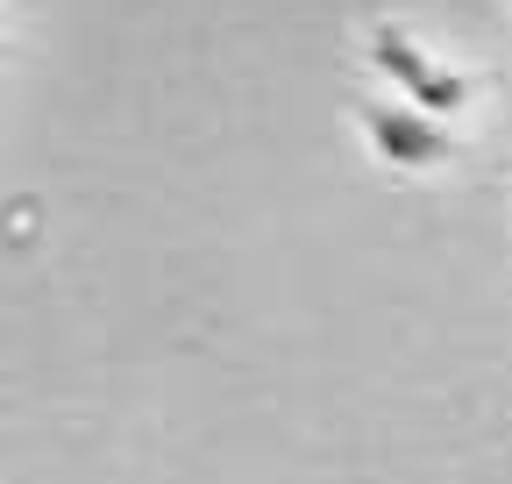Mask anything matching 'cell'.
Here are the masks:
<instances>
[{
  "mask_svg": "<svg viewBox=\"0 0 512 484\" xmlns=\"http://www.w3.org/2000/svg\"><path fill=\"white\" fill-rule=\"evenodd\" d=\"M363 65L392 86V100H406V107H420L434 121H463L470 114V79L448 65V57H434L413 29H399V22H377L363 36Z\"/></svg>",
  "mask_w": 512,
  "mask_h": 484,
  "instance_id": "6da1fadb",
  "label": "cell"
},
{
  "mask_svg": "<svg viewBox=\"0 0 512 484\" xmlns=\"http://www.w3.org/2000/svg\"><path fill=\"white\" fill-rule=\"evenodd\" d=\"M356 136H363V150L377 164H392L406 178L441 171L448 157H456V121H434V114H420L406 100H363L356 107Z\"/></svg>",
  "mask_w": 512,
  "mask_h": 484,
  "instance_id": "7a4b0ae2",
  "label": "cell"
}]
</instances>
